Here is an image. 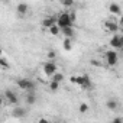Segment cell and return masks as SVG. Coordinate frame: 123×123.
<instances>
[{"label":"cell","mask_w":123,"mask_h":123,"mask_svg":"<svg viewBox=\"0 0 123 123\" xmlns=\"http://www.w3.org/2000/svg\"><path fill=\"white\" fill-rule=\"evenodd\" d=\"M56 26L59 29H64V28H74V22L70 16V12H61L56 18Z\"/></svg>","instance_id":"1"},{"label":"cell","mask_w":123,"mask_h":123,"mask_svg":"<svg viewBox=\"0 0 123 123\" xmlns=\"http://www.w3.org/2000/svg\"><path fill=\"white\" fill-rule=\"evenodd\" d=\"M70 80H71L73 84H77V86H80L81 88H86V90H87V88L91 87V78H90L88 75H77V77L73 75Z\"/></svg>","instance_id":"2"},{"label":"cell","mask_w":123,"mask_h":123,"mask_svg":"<svg viewBox=\"0 0 123 123\" xmlns=\"http://www.w3.org/2000/svg\"><path fill=\"white\" fill-rule=\"evenodd\" d=\"M18 87L23 91H28V93H35V83L29 78H19L18 80Z\"/></svg>","instance_id":"3"},{"label":"cell","mask_w":123,"mask_h":123,"mask_svg":"<svg viewBox=\"0 0 123 123\" xmlns=\"http://www.w3.org/2000/svg\"><path fill=\"white\" fill-rule=\"evenodd\" d=\"M103 56H104V61H106V64H107L109 67H114V65L119 62V54H117L116 51H113V49L106 51Z\"/></svg>","instance_id":"4"},{"label":"cell","mask_w":123,"mask_h":123,"mask_svg":"<svg viewBox=\"0 0 123 123\" xmlns=\"http://www.w3.org/2000/svg\"><path fill=\"white\" fill-rule=\"evenodd\" d=\"M42 70H43L45 75L49 77V78H51L55 73H58V67H56V64L54 62V61H48V62H45L43 67H42Z\"/></svg>","instance_id":"5"},{"label":"cell","mask_w":123,"mask_h":123,"mask_svg":"<svg viewBox=\"0 0 123 123\" xmlns=\"http://www.w3.org/2000/svg\"><path fill=\"white\" fill-rule=\"evenodd\" d=\"M3 97H5V101H7V104L18 106V103H19V98H18L16 93H13L12 90H6L5 94H3Z\"/></svg>","instance_id":"6"},{"label":"cell","mask_w":123,"mask_h":123,"mask_svg":"<svg viewBox=\"0 0 123 123\" xmlns=\"http://www.w3.org/2000/svg\"><path fill=\"white\" fill-rule=\"evenodd\" d=\"M104 29L110 33H117L119 32V22L116 20H104Z\"/></svg>","instance_id":"7"},{"label":"cell","mask_w":123,"mask_h":123,"mask_svg":"<svg viewBox=\"0 0 123 123\" xmlns=\"http://www.w3.org/2000/svg\"><path fill=\"white\" fill-rule=\"evenodd\" d=\"M110 46L113 48V51H116V49H122V48H123V38H122L120 35H114V36H111V39H110Z\"/></svg>","instance_id":"8"},{"label":"cell","mask_w":123,"mask_h":123,"mask_svg":"<svg viewBox=\"0 0 123 123\" xmlns=\"http://www.w3.org/2000/svg\"><path fill=\"white\" fill-rule=\"evenodd\" d=\"M26 109L25 107H22V106H15V109L12 110V116L15 117V119H23L25 116H26Z\"/></svg>","instance_id":"9"},{"label":"cell","mask_w":123,"mask_h":123,"mask_svg":"<svg viewBox=\"0 0 123 123\" xmlns=\"http://www.w3.org/2000/svg\"><path fill=\"white\" fill-rule=\"evenodd\" d=\"M55 23H56V19H55V16H48V18L42 19V28H45V29H49V28H52Z\"/></svg>","instance_id":"10"},{"label":"cell","mask_w":123,"mask_h":123,"mask_svg":"<svg viewBox=\"0 0 123 123\" xmlns=\"http://www.w3.org/2000/svg\"><path fill=\"white\" fill-rule=\"evenodd\" d=\"M16 10H18V15L19 16H26L28 12H29V6L26 3H19L18 7H16Z\"/></svg>","instance_id":"11"},{"label":"cell","mask_w":123,"mask_h":123,"mask_svg":"<svg viewBox=\"0 0 123 123\" xmlns=\"http://www.w3.org/2000/svg\"><path fill=\"white\" fill-rule=\"evenodd\" d=\"M61 33H62L67 39H71L74 36V28H64V29H61Z\"/></svg>","instance_id":"12"},{"label":"cell","mask_w":123,"mask_h":123,"mask_svg":"<svg viewBox=\"0 0 123 123\" xmlns=\"http://www.w3.org/2000/svg\"><path fill=\"white\" fill-rule=\"evenodd\" d=\"M109 10H110L113 15H120L122 7H120V5H117V3H111V5L109 6Z\"/></svg>","instance_id":"13"},{"label":"cell","mask_w":123,"mask_h":123,"mask_svg":"<svg viewBox=\"0 0 123 123\" xmlns=\"http://www.w3.org/2000/svg\"><path fill=\"white\" fill-rule=\"evenodd\" d=\"M36 103V96H35V93H28V96H26V104H35Z\"/></svg>","instance_id":"14"},{"label":"cell","mask_w":123,"mask_h":123,"mask_svg":"<svg viewBox=\"0 0 123 123\" xmlns=\"http://www.w3.org/2000/svg\"><path fill=\"white\" fill-rule=\"evenodd\" d=\"M51 81H55V83L61 84V81H64V75L61 74V73H55V74L51 77Z\"/></svg>","instance_id":"15"},{"label":"cell","mask_w":123,"mask_h":123,"mask_svg":"<svg viewBox=\"0 0 123 123\" xmlns=\"http://www.w3.org/2000/svg\"><path fill=\"white\" fill-rule=\"evenodd\" d=\"M62 48L65 49V51H71L73 49V41L71 39H64V42H62Z\"/></svg>","instance_id":"16"},{"label":"cell","mask_w":123,"mask_h":123,"mask_svg":"<svg viewBox=\"0 0 123 123\" xmlns=\"http://www.w3.org/2000/svg\"><path fill=\"white\" fill-rule=\"evenodd\" d=\"M106 107H107L109 110H116V109H117V101H116V100H107Z\"/></svg>","instance_id":"17"},{"label":"cell","mask_w":123,"mask_h":123,"mask_svg":"<svg viewBox=\"0 0 123 123\" xmlns=\"http://www.w3.org/2000/svg\"><path fill=\"white\" fill-rule=\"evenodd\" d=\"M48 31H49V33H51V35H54V36H58V35L61 33V29H59L56 25H54V26H52V28H49Z\"/></svg>","instance_id":"18"},{"label":"cell","mask_w":123,"mask_h":123,"mask_svg":"<svg viewBox=\"0 0 123 123\" xmlns=\"http://www.w3.org/2000/svg\"><path fill=\"white\" fill-rule=\"evenodd\" d=\"M0 67H2V68H5V70H7L9 67H10V64H9V61L6 59V58H0Z\"/></svg>","instance_id":"19"},{"label":"cell","mask_w":123,"mask_h":123,"mask_svg":"<svg viewBox=\"0 0 123 123\" xmlns=\"http://www.w3.org/2000/svg\"><path fill=\"white\" fill-rule=\"evenodd\" d=\"M78 110H80V113H83V114H84V113H87V111L90 110V107H88V104H87V103H81V104H80V107H78Z\"/></svg>","instance_id":"20"},{"label":"cell","mask_w":123,"mask_h":123,"mask_svg":"<svg viewBox=\"0 0 123 123\" xmlns=\"http://www.w3.org/2000/svg\"><path fill=\"white\" fill-rule=\"evenodd\" d=\"M59 88V84L58 83H55V81H49V90L51 91H56Z\"/></svg>","instance_id":"21"},{"label":"cell","mask_w":123,"mask_h":123,"mask_svg":"<svg viewBox=\"0 0 123 123\" xmlns=\"http://www.w3.org/2000/svg\"><path fill=\"white\" fill-rule=\"evenodd\" d=\"M61 5H62L64 7H71V6L74 5V2H73V0H62V2H61Z\"/></svg>","instance_id":"22"},{"label":"cell","mask_w":123,"mask_h":123,"mask_svg":"<svg viewBox=\"0 0 123 123\" xmlns=\"http://www.w3.org/2000/svg\"><path fill=\"white\" fill-rule=\"evenodd\" d=\"M55 56H56L55 51H49V52H48V59H49V61H54V59H55Z\"/></svg>","instance_id":"23"},{"label":"cell","mask_w":123,"mask_h":123,"mask_svg":"<svg viewBox=\"0 0 123 123\" xmlns=\"http://www.w3.org/2000/svg\"><path fill=\"white\" fill-rule=\"evenodd\" d=\"M111 123H123V120H122V117H116L111 120Z\"/></svg>","instance_id":"24"},{"label":"cell","mask_w":123,"mask_h":123,"mask_svg":"<svg viewBox=\"0 0 123 123\" xmlns=\"http://www.w3.org/2000/svg\"><path fill=\"white\" fill-rule=\"evenodd\" d=\"M5 103H6V101H5V97L0 94V107H3V106H5Z\"/></svg>","instance_id":"25"},{"label":"cell","mask_w":123,"mask_h":123,"mask_svg":"<svg viewBox=\"0 0 123 123\" xmlns=\"http://www.w3.org/2000/svg\"><path fill=\"white\" fill-rule=\"evenodd\" d=\"M38 123H49V120H46V119H43V117H41V119L38 120Z\"/></svg>","instance_id":"26"},{"label":"cell","mask_w":123,"mask_h":123,"mask_svg":"<svg viewBox=\"0 0 123 123\" xmlns=\"http://www.w3.org/2000/svg\"><path fill=\"white\" fill-rule=\"evenodd\" d=\"M2 55H3V49L0 48V58H2Z\"/></svg>","instance_id":"27"}]
</instances>
